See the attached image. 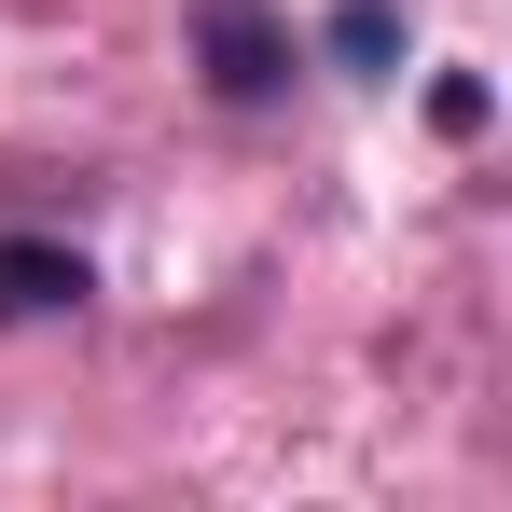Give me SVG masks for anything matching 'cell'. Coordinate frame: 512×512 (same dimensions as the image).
Masks as SVG:
<instances>
[{
  "label": "cell",
  "instance_id": "obj_1",
  "mask_svg": "<svg viewBox=\"0 0 512 512\" xmlns=\"http://www.w3.org/2000/svg\"><path fill=\"white\" fill-rule=\"evenodd\" d=\"M194 70H208V97L263 111V97L305 70V42H291V14H277V0H194Z\"/></svg>",
  "mask_w": 512,
  "mask_h": 512
},
{
  "label": "cell",
  "instance_id": "obj_2",
  "mask_svg": "<svg viewBox=\"0 0 512 512\" xmlns=\"http://www.w3.org/2000/svg\"><path fill=\"white\" fill-rule=\"evenodd\" d=\"M97 291V263L70 236H0V333H28V319H70Z\"/></svg>",
  "mask_w": 512,
  "mask_h": 512
},
{
  "label": "cell",
  "instance_id": "obj_3",
  "mask_svg": "<svg viewBox=\"0 0 512 512\" xmlns=\"http://www.w3.org/2000/svg\"><path fill=\"white\" fill-rule=\"evenodd\" d=\"M319 56H333L346 84H388V70H402V14H388V0H333Z\"/></svg>",
  "mask_w": 512,
  "mask_h": 512
},
{
  "label": "cell",
  "instance_id": "obj_4",
  "mask_svg": "<svg viewBox=\"0 0 512 512\" xmlns=\"http://www.w3.org/2000/svg\"><path fill=\"white\" fill-rule=\"evenodd\" d=\"M485 111H499V97L471 84V70H443V84H429V125H443V139H485Z\"/></svg>",
  "mask_w": 512,
  "mask_h": 512
}]
</instances>
